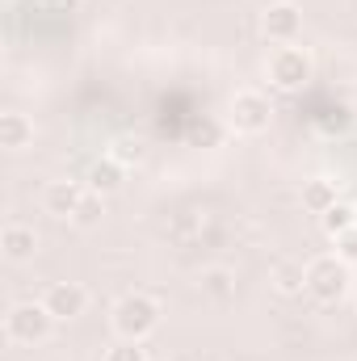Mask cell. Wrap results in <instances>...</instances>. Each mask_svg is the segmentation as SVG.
Listing matches in <instances>:
<instances>
[{"label": "cell", "mask_w": 357, "mask_h": 361, "mask_svg": "<svg viewBox=\"0 0 357 361\" xmlns=\"http://www.w3.org/2000/svg\"><path fill=\"white\" fill-rule=\"evenodd\" d=\"M160 328V302L152 294H122L114 302V332L118 341H147Z\"/></svg>", "instance_id": "1"}, {"label": "cell", "mask_w": 357, "mask_h": 361, "mask_svg": "<svg viewBox=\"0 0 357 361\" xmlns=\"http://www.w3.org/2000/svg\"><path fill=\"white\" fill-rule=\"evenodd\" d=\"M55 324H59V319L47 311V302H17V307L4 315V332H8L13 345H38V341L51 336Z\"/></svg>", "instance_id": "2"}, {"label": "cell", "mask_w": 357, "mask_h": 361, "mask_svg": "<svg viewBox=\"0 0 357 361\" xmlns=\"http://www.w3.org/2000/svg\"><path fill=\"white\" fill-rule=\"evenodd\" d=\"M349 290V265L332 252V257H315L307 261V294L315 302H341Z\"/></svg>", "instance_id": "3"}, {"label": "cell", "mask_w": 357, "mask_h": 361, "mask_svg": "<svg viewBox=\"0 0 357 361\" xmlns=\"http://www.w3.org/2000/svg\"><path fill=\"white\" fill-rule=\"evenodd\" d=\"M311 72H315V68H311V55H307L303 47H277V51L269 55V80L282 92L307 89Z\"/></svg>", "instance_id": "4"}, {"label": "cell", "mask_w": 357, "mask_h": 361, "mask_svg": "<svg viewBox=\"0 0 357 361\" xmlns=\"http://www.w3.org/2000/svg\"><path fill=\"white\" fill-rule=\"evenodd\" d=\"M269 118H273V105H269L265 92L257 89H240L227 105V122L240 130V135H261L269 130Z\"/></svg>", "instance_id": "5"}, {"label": "cell", "mask_w": 357, "mask_h": 361, "mask_svg": "<svg viewBox=\"0 0 357 361\" xmlns=\"http://www.w3.org/2000/svg\"><path fill=\"white\" fill-rule=\"evenodd\" d=\"M261 30H265L269 42H277V47H294V38L303 34V8L290 4V0L269 4L265 17H261Z\"/></svg>", "instance_id": "6"}, {"label": "cell", "mask_w": 357, "mask_h": 361, "mask_svg": "<svg viewBox=\"0 0 357 361\" xmlns=\"http://www.w3.org/2000/svg\"><path fill=\"white\" fill-rule=\"evenodd\" d=\"M42 302H47V311H51L55 319H76V315H85V307H89V290L76 286V281H51L47 294H42Z\"/></svg>", "instance_id": "7"}, {"label": "cell", "mask_w": 357, "mask_h": 361, "mask_svg": "<svg viewBox=\"0 0 357 361\" xmlns=\"http://www.w3.org/2000/svg\"><path fill=\"white\" fill-rule=\"evenodd\" d=\"M80 197H85V189H80L76 180H51L47 193H42V206H47L55 219H72L76 206H80Z\"/></svg>", "instance_id": "8"}, {"label": "cell", "mask_w": 357, "mask_h": 361, "mask_svg": "<svg viewBox=\"0 0 357 361\" xmlns=\"http://www.w3.org/2000/svg\"><path fill=\"white\" fill-rule=\"evenodd\" d=\"M0 248H4V261L21 265V261H30V257H34L38 235H34V227H25V223H8V227H4V235H0Z\"/></svg>", "instance_id": "9"}, {"label": "cell", "mask_w": 357, "mask_h": 361, "mask_svg": "<svg viewBox=\"0 0 357 361\" xmlns=\"http://www.w3.org/2000/svg\"><path fill=\"white\" fill-rule=\"evenodd\" d=\"M34 139V122L25 118V114H0V147H8V152H21L25 143Z\"/></svg>", "instance_id": "10"}, {"label": "cell", "mask_w": 357, "mask_h": 361, "mask_svg": "<svg viewBox=\"0 0 357 361\" xmlns=\"http://www.w3.org/2000/svg\"><path fill=\"white\" fill-rule=\"evenodd\" d=\"M337 202H341V197H337V180L315 177V180H307V185H303V206H307L311 214H328Z\"/></svg>", "instance_id": "11"}, {"label": "cell", "mask_w": 357, "mask_h": 361, "mask_svg": "<svg viewBox=\"0 0 357 361\" xmlns=\"http://www.w3.org/2000/svg\"><path fill=\"white\" fill-rule=\"evenodd\" d=\"M118 185H122V164H118L114 156L97 160V164L89 169V189H92V193H101V197H105V193H114Z\"/></svg>", "instance_id": "12"}, {"label": "cell", "mask_w": 357, "mask_h": 361, "mask_svg": "<svg viewBox=\"0 0 357 361\" xmlns=\"http://www.w3.org/2000/svg\"><path fill=\"white\" fill-rule=\"evenodd\" d=\"M273 281H277V294H286V298H294V294H303V290H307V265H294V261H282V265L273 269Z\"/></svg>", "instance_id": "13"}, {"label": "cell", "mask_w": 357, "mask_h": 361, "mask_svg": "<svg viewBox=\"0 0 357 361\" xmlns=\"http://www.w3.org/2000/svg\"><path fill=\"white\" fill-rule=\"evenodd\" d=\"M320 223H324V231L337 240V235H345L349 227H357V206H349V202H337L328 214H320Z\"/></svg>", "instance_id": "14"}, {"label": "cell", "mask_w": 357, "mask_h": 361, "mask_svg": "<svg viewBox=\"0 0 357 361\" xmlns=\"http://www.w3.org/2000/svg\"><path fill=\"white\" fill-rule=\"evenodd\" d=\"M101 214H105V202H101V193L85 189V197H80V206H76L72 223H76V227H97V223H101Z\"/></svg>", "instance_id": "15"}, {"label": "cell", "mask_w": 357, "mask_h": 361, "mask_svg": "<svg viewBox=\"0 0 357 361\" xmlns=\"http://www.w3.org/2000/svg\"><path fill=\"white\" fill-rule=\"evenodd\" d=\"M105 361H152V357H147L143 341H118V345L105 353Z\"/></svg>", "instance_id": "16"}, {"label": "cell", "mask_w": 357, "mask_h": 361, "mask_svg": "<svg viewBox=\"0 0 357 361\" xmlns=\"http://www.w3.org/2000/svg\"><path fill=\"white\" fill-rule=\"evenodd\" d=\"M202 290H206L210 298H227V294H231V273L227 269H210L206 277H202Z\"/></svg>", "instance_id": "17"}, {"label": "cell", "mask_w": 357, "mask_h": 361, "mask_svg": "<svg viewBox=\"0 0 357 361\" xmlns=\"http://www.w3.org/2000/svg\"><path fill=\"white\" fill-rule=\"evenodd\" d=\"M337 257L345 265H357V227H349L345 235H337Z\"/></svg>", "instance_id": "18"}]
</instances>
